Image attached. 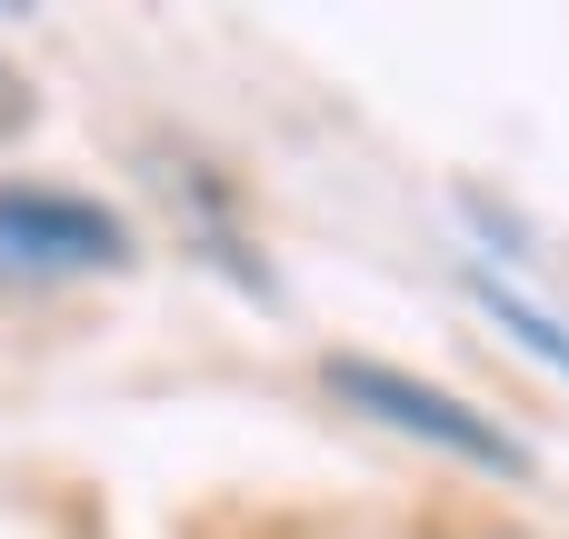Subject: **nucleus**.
<instances>
[{"instance_id":"obj_1","label":"nucleus","mask_w":569,"mask_h":539,"mask_svg":"<svg viewBox=\"0 0 569 539\" xmlns=\"http://www.w3.org/2000/svg\"><path fill=\"white\" fill-rule=\"evenodd\" d=\"M90 270H130V220L100 210L90 190L0 180V280L40 290V280H90Z\"/></svg>"},{"instance_id":"obj_2","label":"nucleus","mask_w":569,"mask_h":539,"mask_svg":"<svg viewBox=\"0 0 569 539\" xmlns=\"http://www.w3.org/2000/svg\"><path fill=\"white\" fill-rule=\"evenodd\" d=\"M330 390H340L350 410H370V420H390V430H410V440H430V450L470 460V470H500V480H530V470H540L520 430H500V420H490V410H470L460 390L410 380V370H390V360H330Z\"/></svg>"},{"instance_id":"obj_3","label":"nucleus","mask_w":569,"mask_h":539,"mask_svg":"<svg viewBox=\"0 0 569 539\" xmlns=\"http://www.w3.org/2000/svg\"><path fill=\"white\" fill-rule=\"evenodd\" d=\"M460 290H470V300H480V310H490V320H500L540 370H560V380H569V320L550 310V300H530V290H520V280H500L490 260H460Z\"/></svg>"},{"instance_id":"obj_4","label":"nucleus","mask_w":569,"mask_h":539,"mask_svg":"<svg viewBox=\"0 0 569 539\" xmlns=\"http://www.w3.org/2000/svg\"><path fill=\"white\" fill-rule=\"evenodd\" d=\"M460 220H470V240H480V250H500V260H540V250H530V220H520V210H500L490 190H460Z\"/></svg>"},{"instance_id":"obj_5","label":"nucleus","mask_w":569,"mask_h":539,"mask_svg":"<svg viewBox=\"0 0 569 539\" xmlns=\"http://www.w3.org/2000/svg\"><path fill=\"white\" fill-rule=\"evenodd\" d=\"M20 120H30V90H20V70H10V60H0V140H10V130H20Z\"/></svg>"}]
</instances>
